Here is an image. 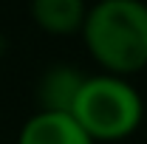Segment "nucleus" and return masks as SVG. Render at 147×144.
<instances>
[{"label":"nucleus","instance_id":"2","mask_svg":"<svg viewBox=\"0 0 147 144\" xmlns=\"http://www.w3.org/2000/svg\"><path fill=\"white\" fill-rule=\"evenodd\" d=\"M74 122L82 127L91 141H125L130 139L144 119L142 93L130 85V79L93 73L85 76L82 90L71 108Z\"/></svg>","mask_w":147,"mask_h":144},{"label":"nucleus","instance_id":"5","mask_svg":"<svg viewBox=\"0 0 147 144\" xmlns=\"http://www.w3.org/2000/svg\"><path fill=\"white\" fill-rule=\"evenodd\" d=\"M28 14L40 31L51 37H71L82 31L88 3L85 0H31Z\"/></svg>","mask_w":147,"mask_h":144},{"label":"nucleus","instance_id":"4","mask_svg":"<svg viewBox=\"0 0 147 144\" xmlns=\"http://www.w3.org/2000/svg\"><path fill=\"white\" fill-rule=\"evenodd\" d=\"M85 73L74 65H51L37 79V110L71 113L74 102L82 90Z\"/></svg>","mask_w":147,"mask_h":144},{"label":"nucleus","instance_id":"1","mask_svg":"<svg viewBox=\"0 0 147 144\" xmlns=\"http://www.w3.org/2000/svg\"><path fill=\"white\" fill-rule=\"evenodd\" d=\"M82 42L102 73L127 79L147 68V3L99 0L88 6Z\"/></svg>","mask_w":147,"mask_h":144},{"label":"nucleus","instance_id":"3","mask_svg":"<svg viewBox=\"0 0 147 144\" xmlns=\"http://www.w3.org/2000/svg\"><path fill=\"white\" fill-rule=\"evenodd\" d=\"M17 144H93L71 113L37 110L17 133Z\"/></svg>","mask_w":147,"mask_h":144},{"label":"nucleus","instance_id":"6","mask_svg":"<svg viewBox=\"0 0 147 144\" xmlns=\"http://www.w3.org/2000/svg\"><path fill=\"white\" fill-rule=\"evenodd\" d=\"M6 51V37H3V31H0V54Z\"/></svg>","mask_w":147,"mask_h":144}]
</instances>
